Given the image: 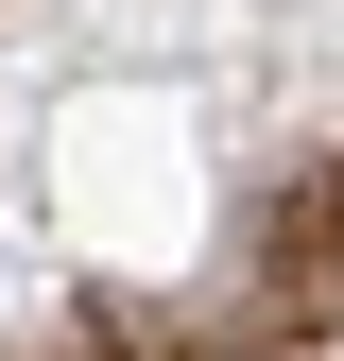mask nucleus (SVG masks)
I'll return each instance as SVG.
<instances>
[{"instance_id":"f257e3e1","label":"nucleus","mask_w":344,"mask_h":361,"mask_svg":"<svg viewBox=\"0 0 344 361\" xmlns=\"http://www.w3.org/2000/svg\"><path fill=\"white\" fill-rule=\"evenodd\" d=\"M258 327L276 344H344V155H310L258 224Z\"/></svg>"},{"instance_id":"f03ea898","label":"nucleus","mask_w":344,"mask_h":361,"mask_svg":"<svg viewBox=\"0 0 344 361\" xmlns=\"http://www.w3.org/2000/svg\"><path fill=\"white\" fill-rule=\"evenodd\" d=\"M86 361H241V344H190L172 310H121V293H86Z\"/></svg>"}]
</instances>
